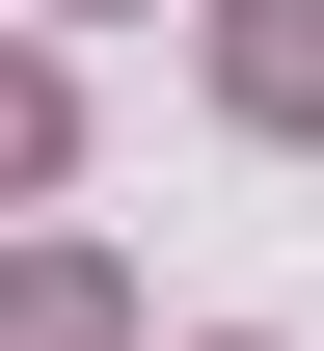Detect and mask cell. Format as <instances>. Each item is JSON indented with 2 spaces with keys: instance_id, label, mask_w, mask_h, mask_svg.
Instances as JSON below:
<instances>
[{
  "instance_id": "cell-2",
  "label": "cell",
  "mask_w": 324,
  "mask_h": 351,
  "mask_svg": "<svg viewBox=\"0 0 324 351\" xmlns=\"http://www.w3.org/2000/svg\"><path fill=\"white\" fill-rule=\"evenodd\" d=\"M0 351H136V298H108V243H27V270H0Z\"/></svg>"
},
{
  "instance_id": "cell-1",
  "label": "cell",
  "mask_w": 324,
  "mask_h": 351,
  "mask_svg": "<svg viewBox=\"0 0 324 351\" xmlns=\"http://www.w3.org/2000/svg\"><path fill=\"white\" fill-rule=\"evenodd\" d=\"M216 108L243 135H324V0H216Z\"/></svg>"
},
{
  "instance_id": "cell-3",
  "label": "cell",
  "mask_w": 324,
  "mask_h": 351,
  "mask_svg": "<svg viewBox=\"0 0 324 351\" xmlns=\"http://www.w3.org/2000/svg\"><path fill=\"white\" fill-rule=\"evenodd\" d=\"M0 189H54V54H0Z\"/></svg>"
}]
</instances>
